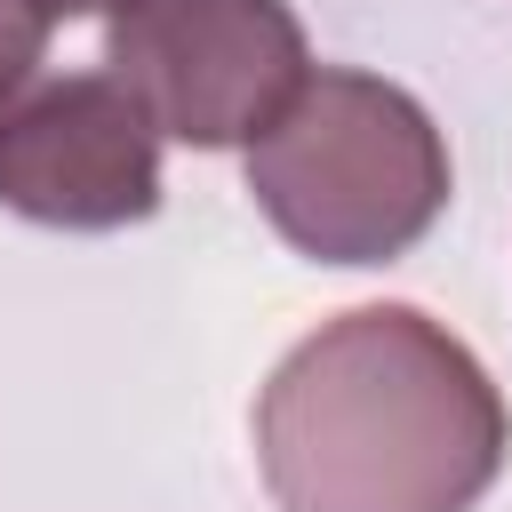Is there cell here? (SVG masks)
<instances>
[{
  "mask_svg": "<svg viewBox=\"0 0 512 512\" xmlns=\"http://www.w3.org/2000/svg\"><path fill=\"white\" fill-rule=\"evenodd\" d=\"M48 32H56V16L40 0H0V104L32 88V72L48 56Z\"/></svg>",
  "mask_w": 512,
  "mask_h": 512,
  "instance_id": "obj_5",
  "label": "cell"
},
{
  "mask_svg": "<svg viewBox=\"0 0 512 512\" xmlns=\"http://www.w3.org/2000/svg\"><path fill=\"white\" fill-rule=\"evenodd\" d=\"M104 64L160 136L200 152L256 144L312 72L288 0H120Z\"/></svg>",
  "mask_w": 512,
  "mask_h": 512,
  "instance_id": "obj_3",
  "label": "cell"
},
{
  "mask_svg": "<svg viewBox=\"0 0 512 512\" xmlns=\"http://www.w3.org/2000/svg\"><path fill=\"white\" fill-rule=\"evenodd\" d=\"M0 208L48 232H120L160 208V128L112 72H56L0 104Z\"/></svg>",
  "mask_w": 512,
  "mask_h": 512,
  "instance_id": "obj_4",
  "label": "cell"
},
{
  "mask_svg": "<svg viewBox=\"0 0 512 512\" xmlns=\"http://www.w3.org/2000/svg\"><path fill=\"white\" fill-rule=\"evenodd\" d=\"M248 200L312 264H392L448 208V136L400 80L320 64L248 144Z\"/></svg>",
  "mask_w": 512,
  "mask_h": 512,
  "instance_id": "obj_2",
  "label": "cell"
},
{
  "mask_svg": "<svg viewBox=\"0 0 512 512\" xmlns=\"http://www.w3.org/2000/svg\"><path fill=\"white\" fill-rule=\"evenodd\" d=\"M48 16H96V8H120V0H40Z\"/></svg>",
  "mask_w": 512,
  "mask_h": 512,
  "instance_id": "obj_6",
  "label": "cell"
},
{
  "mask_svg": "<svg viewBox=\"0 0 512 512\" xmlns=\"http://www.w3.org/2000/svg\"><path fill=\"white\" fill-rule=\"evenodd\" d=\"M512 448L496 376L416 304L320 320L256 392L280 512H472Z\"/></svg>",
  "mask_w": 512,
  "mask_h": 512,
  "instance_id": "obj_1",
  "label": "cell"
}]
</instances>
